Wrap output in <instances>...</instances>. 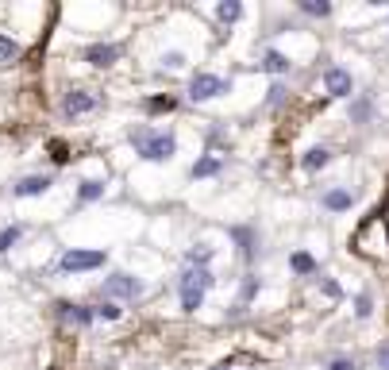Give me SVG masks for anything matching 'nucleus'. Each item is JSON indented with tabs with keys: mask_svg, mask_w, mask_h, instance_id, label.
Listing matches in <instances>:
<instances>
[{
	"mask_svg": "<svg viewBox=\"0 0 389 370\" xmlns=\"http://www.w3.org/2000/svg\"><path fill=\"white\" fill-rule=\"evenodd\" d=\"M131 143L146 162H170L177 155V139L170 131H151V127H135L131 131Z\"/></svg>",
	"mask_w": 389,
	"mask_h": 370,
	"instance_id": "nucleus-1",
	"label": "nucleus"
},
{
	"mask_svg": "<svg viewBox=\"0 0 389 370\" xmlns=\"http://www.w3.org/2000/svg\"><path fill=\"white\" fill-rule=\"evenodd\" d=\"M216 278H212V270H201V266H185V274H181V309L185 312H197L201 305H205V290L212 285Z\"/></svg>",
	"mask_w": 389,
	"mask_h": 370,
	"instance_id": "nucleus-2",
	"label": "nucleus"
},
{
	"mask_svg": "<svg viewBox=\"0 0 389 370\" xmlns=\"http://www.w3.org/2000/svg\"><path fill=\"white\" fill-rule=\"evenodd\" d=\"M232 89V81L216 78V74H193V81H189V100H212L220 97V93H227Z\"/></svg>",
	"mask_w": 389,
	"mask_h": 370,
	"instance_id": "nucleus-3",
	"label": "nucleus"
},
{
	"mask_svg": "<svg viewBox=\"0 0 389 370\" xmlns=\"http://www.w3.org/2000/svg\"><path fill=\"white\" fill-rule=\"evenodd\" d=\"M104 259H108L104 251H78V247H74V251L62 254L58 266L66 274H78V270H97V266H104Z\"/></svg>",
	"mask_w": 389,
	"mask_h": 370,
	"instance_id": "nucleus-4",
	"label": "nucleus"
},
{
	"mask_svg": "<svg viewBox=\"0 0 389 370\" xmlns=\"http://www.w3.org/2000/svg\"><path fill=\"white\" fill-rule=\"evenodd\" d=\"M97 105H100L97 93H89V89H74V93L62 97V112H66V116H85V112H93Z\"/></svg>",
	"mask_w": 389,
	"mask_h": 370,
	"instance_id": "nucleus-5",
	"label": "nucleus"
},
{
	"mask_svg": "<svg viewBox=\"0 0 389 370\" xmlns=\"http://www.w3.org/2000/svg\"><path fill=\"white\" fill-rule=\"evenodd\" d=\"M143 293V282L131 278V274H112L104 278V297H139Z\"/></svg>",
	"mask_w": 389,
	"mask_h": 370,
	"instance_id": "nucleus-6",
	"label": "nucleus"
},
{
	"mask_svg": "<svg viewBox=\"0 0 389 370\" xmlns=\"http://www.w3.org/2000/svg\"><path fill=\"white\" fill-rule=\"evenodd\" d=\"M324 85H328L331 97H351V74L340 66H328L324 69Z\"/></svg>",
	"mask_w": 389,
	"mask_h": 370,
	"instance_id": "nucleus-7",
	"label": "nucleus"
},
{
	"mask_svg": "<svg viewBox=\"0 0 389 370\" xmlns=\"http://www.w3.org/2000/svg\"><path fill=\"white\" fill-rule=\"evenodd\" d=\"M50 185H54V177H47V174H31V177H23V182L12 185V193H16V197H39V193H47Z\"/></svg>",
	"mask_w": 389,
	"mask_h": 370,
	"instance_id": "nucleus-8",
	"label": "nucleus"
},
{
	"mask_svg": "<svg viewBox=\"0 0 389 370\" xmlns=\"http://www.w3.org/2000/svg\"><path fill=\"white\" fill-rule=\"evenodd\" d=\"M116 58H120V47H112V43H93V47L85 50L89 66H112Z\"/></svg>",
	"mask_w": 389,
	"mask_h": 370,
	"instance_id": "nucleus-9",
	"label": "nucleus"
},
{
	"mask_svg": "<svg viewBox=\"0 0 389 370\" xmlns=\"http://www.w3.org/2000/svg\"><path fill=\"white\" fill-rule=\"evenodd\" d=\"M351 201H355L351 189H328V193H324V208H331V213H347Z\"/></svg>",
	"mask_w": 389,
	"mask_h": 370,
	"instance_id": "nucleus-10",
	"label": "nucleus"
},
{
	"mask_svg": "<svg viewBox=\"0 0 389 370\" xmlns=\"http://www.w3.org/2000/svg\"><path fill=\"white\" fill-rule=\"evenodd\" d=\"M263 69H266V74H274V78H282V74H289V58H285L282 50H266Z\"/></svg>",
	"mask_w": 389,
	"mask_h": 370,
	"instance_id": "nucleus-11",
	"label": "nucleus"
},
{
	"mask_svg": "<svg viewBox=\"0 0 389 370\" xmlns=\"http://www.w3.org/2000/svg\"><path fill=\"white\" fill-rule=\"evenodd\" d=\"M239 16H243V4H239V0H220V4H216V20L220 23H235Z\"/></svg>",
	"mask_w": 389,
	"mask_h": 370,
	"instance_id": "nucleus-12",
	"label": "nucleus"
},
{
	"mask_svg": "<svg viewBox=\"0 0 389 370\" xmlns=\"http://www.w3.org/2000/svg\"><path fill=\"white\" fill-rule=\"evenodd\" d=\"M328 146H312V151H309V155H304V170H324V166H328Z\"/></svg>",
	"mask_w": 389,
	"mask_h": 370,
	"instance_id": "nucleus-13",
	"label": "nucleus"
},
{
	"mask_svg": "<svg viewBox=\"0 0 389 370\" xmlns=\"http://www.w3.org/2000/svg\"><path fill=\"white\" fill-rule=\"evenodd\" d=\"M20 235H23V228H20V224H12V228H4V232H0V254H8L12 247L20 243Z\"/></svg>",
	"mask_w": 389,
	"mask_h": 370,
	"instance_id": "nucleus-14",
	"label": "nucleus"
},
{
	"mask_svg": "<svg viewBox=\"0 0 389 370\" xmlns=\"http://www.w3.org/2000/svg\"><path fill=\"white\" fill-rule=\"evenodd\" d=\"M208 263H212V247L197 243L193 251H189V266H201V270H208Z\"/></svg>",
	"mask_w": 389,
	"mask_h": 370,
	"instance_id": "nucleus-15",
	"label": "nucleus"
},
{
	"mask_svg": "<svg viewBox=\"0 0 389 370\" xmlns=\"http://www.w3.org/2000/svg\"><path fill=\"white\" fill-rule=\"evenodd\" d=\"M58 309H62V316H66V320H74V324H89V320H93V312L81 309V305H58Z\"/></svg>",
	"mask_w": 389,
	"mask_h": 370,
	"instance_id": "nucleus-16",
	"label": "nucleus"
},
{
	"mask_svg": "<svg viewBox=\"0 0 389 370\" xmlns=\"http://www.w3.org/2000/svg\"><path fill=\"white\" fill-rule=\"evenodd\" d=\"M289 266H293L297 274H312V270H316V263H312V254H309V251H297V254L289 259Z\"/></svg>",
	"mask_w": 389,
	"mask_h": 370,
	"instance_id": "nucleus-17",
	"label": "nucleus"
},
{
	"mask_svg": "<svg viewBox=\"0 0 389 370\" xmlns=\"http://www.w3.org/2000/svg\"><path fill=\"white\" fill-rule=\"evenodd\" d=\"M100 193H104V182H93V177H89V182H81V189H78L81 201H97Z\"/></svg>",
	"mask_w": 389,
	"mask_h": 370,
	"instance_id": "nucleus-18",
	"label": "nucleus"
},
{
	"mask_svg": "<svg viewBox=\"0 0 389 370\" xmlns=\"http://www.w3.org/2000/svg\"><path fill=\"white\" fill-rule=\"evenodd\" d=\"M301 12H309V16H331V4L328 0H301Z\"/></svg>",
	"mask_w": 389,
	"mask_h": 370,
	"instance_id": "nucleus-19",
	"label": "nucleus"
},
{
	"mask_svg": "<svg viewBox=\"0 0 389 370\" xmlns=\"http://www.w3.org/2000/svg\"><path fill=\"white\" fill-rule=\"evenodd\" d=\"M93 320H120V309L112 301H100L97 309H93Z\"/></svg>",
	"mask_w": 389,
	"mask_h": 370,
	"instance_id": "nucleus-20",
	"label": "nucleus"
},
{
	"mask_svg": "<svg viewBox=\"0 0 389 370\" xmlns=\"http://www.w3.org/2000/svg\"><path fill=\"white\" fill-rule=\"evenodd\" d=\"M16 54H20V43L8 39V35H0V62H12Z\"/></svg>",
	"mask_w": 389,
	"mask_h": 370,
	"instance_id": "nucleus-21",
	"label": "nucleus"
},
{
	"mask_svg": "<svg viewBox=\"0 0 389 370\" xmlns=\"http://www.w3.org/2000/svg\"><path fill=\"white\" fill-rule=\"evenodd\" d=\"M220 170V162L216 158H201V162L193 166V177H208V174H216Z\"/></svg>",
	"mask_w": 389,
	"mask_h": 370,
	"instance_id": "nucleus-22",
	"label": "nucleus"
},
{
	"mask_svg": "<svg viewBox=\"0 0 389 370\" xmlns=\"http://www.w3.org/2000/svg\"><path fill=\"white\" fill-rule=\"evenodd\" d=\"M370 312H374V305H370V293H359V297H355V316H359V320H366Z\"/></svg>",
	"mask_w": 389,
	"mask_h": 370,
	"instance_id": "nucleus-23",
	"label": "nucleus"
},
{
	"mask_svg": "<svg viewBox=\"0 0 389 370\" xmlns=\"http://www.w3.org/2000/svg\"><path fill=\"white\" fill-rule=\"evenodd\" d=\"M162 66L166 69H181L185 66V54H181V50H166V54H162Z\"/></svg>",
	"mask_w": 389,
	"mask_h": 370,
	"instance_id": "nucleus-24",
	"label": "nucleus"
},
{
	"mask_svg": "<svg viewBox=\"0 0 389 370\" xmlns=\"http://www.w3.org/2000/svg\"><path fill=\"white\" fill-rule=\"evenodd\" d=\"M146 108H151V112H170V108H174V97H155V100H146Z\"/></svg>",
	"mask_w": 389,
	"mask_h": 370,
	"instance_id": "nucleus-25",
	"label": "nucleus"
},
{
	"mask_svg": "<svg viewBox=\"0 0 389 370\" xmlns=\"http://www.w3.org/2000/svg\"><path fill=\"white\" fill-rule=\"evenodd\" d=\"M328 370H359V367H355L351 359H331V362H328Z\"/></svg>",
	"mask_w": 389,
	"mask_h": 370,
	"instance_id": "nucleus-26",
	"label": "nucleus"
},
{
	"mask_svg": "<svg viewBox=\"0 0 389 370\" xmlns=\"http://www.w3.org/2000/svg\"><path fill=\"white\" fill-rule=\"evenodd\" d=\"M370 116V105L366 100H359V105H355V120H366Z\"/></svg>",
	"mask_w": 389,
	"mask_h": 370,
	"instance_id": "nucleus-27",
	"label": "nucleus"
},
{
	"mask_svg": "<svg viewBox=\"0 0 389 370\" xmlns=\"http://www.w3.org/2000/svg\"><path fill=\"white\" fill-rule=\"evenodd\" d=\"M254 290H258V282H254V278H247V285H243V301H251Z\"/></svg>",
	"mask_w": 389,
	"mask_h": 370,
	"instance_id": "nucleus-28",
	"label": "nucleus"
},
{
	"mask_svg": "<svg viewBox=\"0 0 389 370\" xmlns=\"http://www.w3.org/2000/svg\"><path fill=\"white\" fill-rule=\"evenodd\" d=\"M378 367L389 370V347H378Z\"/></svg>",
	"mask_w": 389,
	"mask_h": 370,
	"instance_id": "nucleus-29",
	"label": "nucleus"
},
{
	"mask_svg": "<svg viewBox=\"0 0 389 370\" xmlns=\"http://www.w3.org/2000/svg\"><path fill=\"white\" fill-rule=\"evenodd\" d=\"M216 370H227V367H216Z\"/></svg>",
	"mask_w": 389,
	"mask_h": 370,
	"instance_id": "nucleus-30",
	"label": "nucleus"
}]
</instances>
